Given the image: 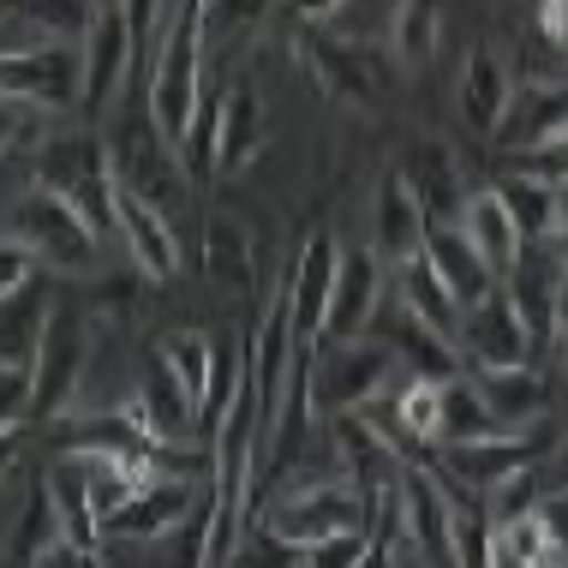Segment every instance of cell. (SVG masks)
Instances as JSON below:
<instances>
[{"label":"cell","mask_w":568,"mask_h":568,"mask_svg":"<svg viewBox=\"0 0 568 568\" xmlns=\"http://www.w3.org/2000/svg\"><path fill=\"white\" fill-rule=\"evenodd\" d=\"M204 37H210V19H204V0H174L162 24V49L150 60V126H156L168 144L180 150L186 138L197 102H204Z\"/></svg>","instance_id":"6da1fadb"},{"label":"cell","mask_w":568,"mask_h":568,"mask_svg":"<svg viewBox=\"0 0 568 568\" xmlns=\"http://www.w3.org/2000/svg\"><path fill=\"white\" fill-rule=\"evenodd\" d=\"M312 407L335 419V413H372L383 395L407 372L383 335H359V342H312Z\"/></svg>","instance_id":"7a4b0ae2"},{"label":"cell","mask_w":568,"mask_h":568,"mask_svg":"<svg viewBox=\"0 0 568 568\" xmlns=\"http://www.w3.org/2000/svg\"><path fill=\"white\" fill-rule=\"evenodd\" d=\"M7 240L24 245V252L42 257V270H60V275H79L97 264V227L84 222V210L72 204V197H60L54 186H30L12 197L7 210Z\"/></svg>","instance_id":"3957f363"},{"label":"cell","mask_w":568,"mask_h":568,"mask_svg":"<svg viewBox=\"0 0 568 568\" xmlns=\"http://www.w3.org/2000/svg\"><path fill=\"white\" fill-rule=\"evenodd\" d=\"M557 425L539 419V425H515V432H497V437H473V443H443L432 467L443 479L467 485V490H497L503 479H515V473H532L545 467L550 449H557Z\"/></svg>","instance_id":"277c9868"},{"label":"cell","mask_w":568,"mask_h":568,"mask_svg":"<svg viewBox=\"0 0 568 568\" xmlns=\"http://www.w3.org/2000/svg\"><path fill=\"white\" fill-rule=\"evenodd\" d=\"M257 520L312 550L335 532H365V497L347 479H287L275 485V497L264 503Z\"/></svg>","instance_id":"5b68a950"},{"label":"cell","mask_w":568,"mask_h":568,"mask_svg":"<svg viewBox=\"0 0 568 568\" xmlns=\"http://www.w3.org/2000/svg\"><path fill=\"white\" fill-rule=\"evenodd\" d=\"M37 180L54 186L60 197H72V204L84 210V222L97 227L102 240H114L120 174H114V156L97 144V138H54V144L37 156Z\"/></svg>","instance_id":"8992f818"},{"label":"cell","mask_w":568,"mask_h":568,"mask_svg":"<svg viewBox=\"0 0 568 568\" xmlns=\"http://www.w3.org/2000/svg\"><path fill=\"white\" fill-rule=\"evenodd\" d=\"M300 60L312 67V79L324 84L329 97L353 102V109H383V102L395 97V67H402L395 54L365 49V42H347V37H329V30H305Z\"/></svg>","instance_id":"52a82bcc"},{"label":"cell","mask_w":568,"mask_h":568,"mask_svg":"<svg viewBox=\"0 0 568 568\" xmlns=\"http://www.w3.org/2000/svg\"><path fill=\"white\" fill-rule=\"evenodd\" d=\"M84 365H90V324L79 305H54L49 335L37 347V425H60L72 402L84 395Z\"/></svg>","instance_id":"ba28073f"},{"label":"cell","mask_w":568,"mask_h":568,"mask_svg":"<svg viewBox=\"0 0 568 568\" xmlns=\"http://www.w3.org/2000/svg\"><path fill=\"white\" fill-rule=\"evenodd\" d=\"M0 84L12 102H37V109H79L84 102V42H42V49H7L0 60Z\"/></svg>","instance_id":"9c48e42d"},{"label":"cell","mask_w":568,"mask_h":568,"mask_svg":"<svg viewBox=\"0 0 568 568\" xmlns=\"http://www.w3.org/2000/svg\"><path fill=\"white\" fill-rule=\"evenodd\" d=\"M503 294L515 300V312L527 317L532 342L545 353L557 347V324L568 305V264H562V240H527L515 257V270L503 275Z\"/></svg>","instance_id":"30bf717a"},{"label":"cell","mask_w":568,"mask_h":568,"mask_svg":"<svg viewBox=\"0 0 568 568\" xmlns=\"http://www.w3.org/2000/svg\"><path fill=\"white\" fill-rule=\"evenodd\" d=\"M455 342H460V359H467L473 372H509V365H532V353H539L527 317L515 312V300L503 294V287L460 317Z\"/></svg>","instance_id":"8fae6325"},{"label":"cell","mask_w":568,"mask_h":568,"mask_svg":"<svg viewBox=\"0 0 568 568\" xmlns=\"http://www.w3.org/2000/svg\"><path fill=\"white\" fill-rule=\"evenodd\" d=\"M389 287H395V270L383 264L372 245H353V252H342V275H335L324 342H359V335H372L383 300H389Z\"/></svg>","instance_id":"7c38bea8"},{"label":"cell","mask_w":568,"mask_h":568,"mask_svg":"<svg viewBox=\"0 0 568 568\" xmlns=\"http://www.w3.org/2000/svg\"><path fill=\"white\" fill-rule=\"evenodd\" d=\"M335 275H342V245H335L329 227H312L287 270V312H294V335L300 342H324L329 324V300H335Z\"/></svg>","instance_id":"4fadbf2b"},{"label":"cell","mask_w":568,"mask_h":568,"mask_svg":"<svg viewBox=\"0 0 568 568\" xmlns=\"http://www.w3.org/2000/svg\"><path fill=\"white\" fill-rule=\"evenodd\" d=\"M372 335H383V342L395 347V359H402L407 377L449 383V377H460V365H467V359H460V347H455V335H443L437 324H425L419 312H407L395 287H389V300H383Z\"/></svg>","instance_id":"5bb4252c"},{"label":"cell","mask_w":568,"mask_h":568,"mask_svg":"<svg viewBox=\"0 0 568 568\" xmlns=\"http://www.w3.org/2000/svg\"><path fill=\"white\" fill-rule=\"evenodd\" d=\"M138 49H144V42H138L126 7H120V0H102L97 24H90V37H84V109L90 114L109 109V97L132 79Z\"/></svg>","instance_id":"9a60e30c"},{"label":"cell","mask_w":568,"mask_h":568,"mask_svg":"<svg viewBox=\"0 0 568 568\" xmlns=\"http://www.w3.org/2000/svg\"><path fill=\"white\" fill-rule=\"evenodd\" d=\"M425 240H432V210L419 204V192L407 186L402 168H383V180L372 192V252L395 270L407 257H419Z\"/></svg>","instance_id":"2e32d148"},{"label":"cell","mask_w":568,"mask_h":568,"mask_svg":"<svg viewBox=\"0 0 568 568\" xmlns=\"http://www.w3.org/2000/svg\"><path fill=\"white\" fill-rule=\"evenodd\" d=\"M114 240L126 245L132 270L144 282H174L180 275V240H174V222H168L162 204H150L144 192H132L120 180V222H114Z\"/></svg>","instance_id":"e0dca14e"},{"label":"cell","mask_w":568,"mask_h":568,"mask_svg":"<svg viewBox=\"0 0 568 568\" xmlns=\"http://www.w3.org/2000/svg\"><path fill=\"white\" fill-rule=\"evenodd\" d=\"M138 419L150 425L162 443H210L204 437V413H197V402L186 395V383H180V372L162 359V347L150 353L144 365V383H138V395L126 402Z\"/></svg>","instance_id":"ac0fdd59"},{"label":"cell","mask_w":568,"mask_h":568,"mask_svg":"<svg viewBox=\"0 0 568 568\" xmlns=\"http://www.w3.org/2000/svg\"><path fill=\"white\" fill-rule=\"evenodd\" d=\"M204 479H174V473H156L138 497L126 503L120 515H109V527H102V539H132V545H144V539H156V532H168L174 520H186L197 509V497H204Z\"/></svg>","instance_id":"d6986e66"},{"label":"cell","mask_w":568,"mask_h":568,"mask_svg":"<svg viewBox=\"0 0 568 568\" xmlns=\"http://www.w3.org/2000/svg\"><path fill=\"white\" fill-rule=\"evenodd\" d=\"M562 132H568V79L562 84H515V102L490 144L503 156H527V150L557 144Z\"/></svg>","instance_id":"ffe728a7"},{"label":"cell","mask_w":568,"mask_h":568,"mask_svg":"<svg viewBox=\"0 0 568 568\" xmlns=\"http://www.w3.org/2000/svg\"><path fill=\"white\" fill-rule=\"evenodd\" d=\"M425 257L437 264V275L449 282V294H455L460 305H467V312H473V305H485V300L503 287V275L490 270V257L467 240V227H460V222H432Z\"/></svg>","instance_id":"44dd1931"},{"label":"cell","mask_w":568,"mask_h":568,"mask_svg":"<svg viewBox=\"0 0 568 568\" xmlns=\"http://www.w3.org/2000/svg\"><path fill=\"white\" fill-rule=\"evenodd\" d=\"M102 0H7V49L84 42Z\"/></svg>","instance_id":"7402d4cb"},{"label":"cell","mask_w":568,"mask_h":568,"mask_svg":"<svg viewBox=\"0 0 568 568\" xmlns=\"http://www.w3.org/2000/svg\"><path fill=\"white\" fill-rule=\"evenodd\" d=\"M138 568H216V490H204L186 520L138 545Z\"/></svg>","instance_id":"603a6c76"},{"label":"cell","mask_w":568,"mask_h":568,"mask_svg":"<svg viewBox=\"0 0 568 568\" xmlns=\"http://www.w3.org/2000/svg\"><path fill=\"white\" fill-rule=\"evenodd\" d=\"M509 102H515L509 67H503L485 42H479V49H467V60H460V114H467V126L479 132V138H497Z\"/></svg>","instance_id":"cb8c5ba5"},{"label":"cell","mask_w":568,"mask_h":568,"mask_svg":"<svg viewBox=\"0 0 568 568\" xmlns=\"http://www.w3.org/2000/svg\"><path fill=\"white\" fill-rule=\"evenodd\" d=\"M460 227H467V240L490 257V270H497V275H509L515 257H520V245H527V234H520V222H515V210H509V197H503L497 186L467 192Z\"/></svg>","instance_id":"d4e9b609"},{"label":"cell","mask_w":568,"mask_h":568,"mask_svg":"<svg viewBox=\"0 0 568 568\" xmlns=\"http://www.w3.org/2000/svg\"><path fill=\"white\" fill-rule=\"evenodd\" d=\"M49 497H54L60 539L84 545V550H102V515H97V497H90V479H84V455H60L54 460L49 467Z\"/></svg>","instance_id":"484cf974"},{"label":"cell","mask_w":568,"mask_h":568,"mask_svg":"<svg viewBox=\"0 0 568 568\" xmlns=\"http://www.w3.org/2000/svg\"><path fill=\"white\" fill-rule=\"evenodd\" d=\"M485 389L490 413L503 419V432H515V425H539L550 419V377L539 365H509V372H473Z\"/></svg>","instance_id":"4316f807"},{"label":"cell","mask_w":568,"mask_h":568,"mask_svg":"<svg viewBox=\"0 0 568 568\" xmlns=\"http://www.w3.org/2000/svg\"><path fill=\"white\" fill-rule=\"evenodd\" d=\"M204 270L216 287H227V294H240V300L257 294V245L234 216H222V210L204 222Z\"/></svg>","instance_id":"83f0119b"},{"label":"cell","mask_w":568,"mask_h":568,"mask_svg":"<svg viewBox=\"0 0 568 568\" xmlns=\"http://www.w3.org/2000/svg\"><path fill=\"white\" fill-rule=\"evenodd\" d=\"M395 168H402L407 186L419 192V204L432 210V222H460L467 192H460V174H455V162H449V150H443V144H413Z\"/></svg>","instance_id":"f1b7e54d"},{"label":"cell","mask_w":568,"mask_h":568,"mask_svg":"<svg viewBox=\"0 0 568 568\" xmlns=\"http://www.w3.org/2000/svg\"><path fill=\"white\" fill-rule=\"evenodd\" d=\"M395 294H402L407 312H419L425 324H437L443 335H460V317H467V305L449 294V282L437 275L432 257H407V264H395ZM460 347V342H455Z\"/></svg>","instance_id":"f546056e"},{"label":"cell","mask_w":568,"mask_h":568,"mask_svg":"<svg viewBox=\"0 0 568 568\" xmlns=\"http://www.w3.org/2000/svg\"><path fill=\"white\" fill-rule=\"evenodd\" d=\"M503 419L490 413L479 377H449L443 383V425H437V449L443 443H473V437H497Z\"/></svg>","instance_id":"4dcf8cb0"},{"label":"cell","mask_w":568,"mask_h":568,"mask_svg":"<svg viewBox=\"0 0 568 568\" xmlns=\"http://www.w3.org/2000/svg\"><path fill=\"white\" fill-rule=\"evenodd\" d=\"M497 192L509 197V210H515V222H520V234H527V240H557V227H562V197H557V186H550V180L509 168V174L497 180Z\"/></svg>","instance_id":"1f68e13d"},{"label":"cell","mask_w":568,"mask_h":568,"mask_svg":"<svg viewBox=\"0 0 568 568\" xmlns=\"http://www.w3.org/2000/svg\"><path fill=\"white\" fill-rule=\"evenodd\" d=\"M264 150V109H257V90L234 84L222 102V174L252 168V156Z\"/></svg>","instance_id":"d6a6232c"},{"label":"cell","mask_w":568,"mask_h":568,"mask_svg":"<svg viewBox=\"0 0 568 568\" xmlns=\"http://www.w3.org/2000/svg\"><path fill=\"white\" fill-rule=\"evenodd\" d=\"M443 42V0H402L389 19V54L402 67H432Z\"/></svg>","instance_id":"836d02e7"},{"label":"cell","mask_w":568,"mask_h":568,"mask_svg":"<svg viewBox=\"0 0 568 568\" xmlns=\"http://www.w3.org/2000/svg\"><path fill=\"white\" fill-rule=\"evenodd\" d=\"M162 359L180 372V383H186V395L197 402V413H204L210 389H216V365H222V347L210 342V335L197 329H180V335H162Z\"/></svg>","instance_id":"e575fe53"},{"label":"cell","mask_w":568,"mask_h":568,"mask_svg":"<svg viewBox=\"0 0 568 568\" xmlns=\"http://www.w3.org/2000/svg\"><path fill=\"white\" fill-rule=\"evenodd\" d=\"M222 102H227V90H204L186 138H180V162H186L192 180H216L222 174Z\"/></svg>","instance_id":"d590c367"},{"label":"cell","mask_w":568,"mask_h":568,"mask_svg":"<svg viewBox=\"0 0 568 568\" xmlns=\"http://www.w3.org/2000/svg\"><path fill=\"white\" fill-rule=\"evenodd\" d=\"M222 568H305V545L282 539L275 527H264V520H252V532L234 545V557H227Z\"/></svg>","instance_id":"8d00e7d4"},{"label":"cell","mask_w":568,"mask_h":568,"mask_svg":"<svg viewBox=\"0 0 568 568\" xmlns=\"http://www.w3.org/2000/svg\"><path fill=\"white\" fill-rule=\"evenodd\" d=\"M545 503V473L532 467V473H515V479H503L497 490H485V509H490V520L497 527H509V520H520V515H532Z\"/></svg>","instance_id":"74e56055"},{"label":"cell","mask_w":568,"mask_h":568,"mask_svg":"<svg viewBox=\"0 0 568 568\" xmlns=\"http://www.w3.org/2000/svg\"><path fill=\"white\" fill-rule=\"evenodd\" d=\"M54 132H49V109H37V102H12L7 97V150L12 156H30V150H49Z\"/></svg>","instance_id":"f35d334b"},{"label":"cell","mask_w":568,"mask_h":568,"mask_svg":"<svg viewBox=\"0 0 568 568\" xmlns=\"http://www.w3.org/2000/svg\"><path fill=\"white\" fill-rule=\"evenodd\" d=\"M372 550V532H335V539L305 550V568H359Z\"/></svg>","instance_id":"ab89813d"},{"label":"cell","mask_w":568,"mask_h":568,"mask_svg":"<svg viewBox=\"0 0 568 568\" xmlns=\"http://www.w3.org/2000/svg\"><path fill=\"white\" fill-rule=\"evenodd\" d=\"M270 0H204L210 30H227V37H245L252 24H264Z\"/></svg>","instance_id":"60d3db41"},{"label":"cell","mask_w":568,"mask_h":568,"mask_svg":"<svg viewBox=\"0 0 568 568\" xmlns=\"http://www.w3.org/2000/svg\"><path fill=\"white\" fill-rule=\"evenodd\" d=\"M37 568H109V562H102V550H84V545L54 539V545L37 557Z\"/></svg>","instance_id":"b9f144b4"},{"label":"cell","mask_w":568,"mask_h":568,"mask_svg":"<svg viewBox=\"0 0 568 568\" xmlns=\"http://www.w3.org/2000/svg\"><path fill=\"white\" fill-rule=\"evenodd\" d=\"M539 24H545V42L557 49V60L568 67V0H545V7H539Z\"/></svg>","instance_id":"7bdbcfd3"},{"label":"cell","mask_w":568,"mask_h":568,"mask_svg":"<svg viewBox=\"0 0 568 568\" xmlns=\"http://www.w3.org/2000/svg\"><path fill=\"white\" fill-rule=\"evenodd\" d=\"M120 7H126L138 42H150V37H156V24H162V7H168V0H120Z\"/></svg>","instance_id":"ee69618b"},{"label":"cell","mask_w":568,"mask_h":568,"mask_svg":"<svg viewBox=\"0 0 568 568\" xmlns=\"http://www.w3.org/2000/svg\"><path fill=\"white\" fill-rule=\"evenodd\" d=\"M539 515H545V527H550V539H557L568 550V490H545V503H539Z\"/></svg>","instance_id":"f6af8a7d"},{"label":"cell","mask_w":568,"mask_h":568,"mask_svg":"<svg viewBox=\"0 0 568 568\" xmlns=\"http://www.w3.org/2000/svg\"><path fill=\"white\" fill-rule=\"evenodd\" d=\"M539 473H545V490H568V437L550 449V460H545Z\"/></svg>","instance_id":"bcb514c9"},{"label":"cell","mask_w":568,"mask_h":568,"mask_svg":"<svg viewBox=\"0 0 568 568\" xmlns=\"http://www.w3.org/2000/svg\"><path fill=\"white\" fill-rule=\"evenodd\" d=\"M287 7H294V12H300V19H312V24H329V19H335V12H342V7H347V0H287Z\"/></svg>","instance_id":"7dc6e473"},{"label":"cell","mask_w":568,"mask_h":568,"mask_svg":"<svg viewBox=\"0 0 568 568\" xmlns=\"http://www.w3.org/2000/svg\"><path fill=\"white\" fill-rule=\"evenodd\" d=\"M550 365H557L562 383H568V305H562V324H557V347H550Z\"/></svg>","instance_id":"c3c4849f"},{"label":"cell","mask_w":568,"mask_h":568,"mask_svg":"<svg viewBox=\"0 0 568 568\" xmlns=\"http://www.w3.org/2000/svg\"><path fill=\"white\" fill-rule=\"evenodd\" d=\"M490 568H532V562H520V557H515V550H509V545H503V539H497V557H490Z\"/></svg>","instance_id":"681fc988"}]
</instances>
